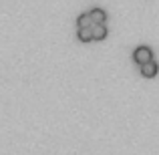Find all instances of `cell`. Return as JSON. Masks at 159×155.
Here are the masks:
<instances>
[{
  "label": "cell",
  "instance_id": "1",
  "mask_svg": "<svg viewBox=\"0 0 159 155\" xmlns=\"http://www.w3.org/2000/svg\"><path fill=\"white\" fill-rule=\"evenodd\" d=\"M133 61L137 62V65H145V62H149V61H153V52H151V48L149 47H137L135 48V52H133Z\"/></svg>",
  "mask_w": 159,
  "mask_h": 155
},
{
  "label": "cell",
  "instance_id": "2",
  "mask_svg": "<svg viewBox=\"0 0 159 155\" xmlns=\"http://www.w3.org/2000/svg\"><path fill=\"white\" fill-rule=\"evenodd\" d=\"M157 73H159V65L155 61H149V62H145V65H141V75H143L145 79H153Z\"/></svg>",
  "mask_w": 159,
  "mask_h": 155
},
{
  "label": "cell",
  "instance_id": "3",
  "mask_svg": "<svg viewBox=\"0 0 159 155\" xmlns=\"http://www.w3.org/2000/svg\"><path fill=\"white\" fill-rule=\"evenodd\" d=\"M93 40H105L107 39V26L105 22H93Z\"/></svg>",
  "mask_w": 159,
  "mask_h": 155
},
{
  "label": "cell",
  "instance_id": "4",
  "mask_svg": "<svg viewBox=\"0 0 159 155\" xmlns=\"http://www.w3.org/2000/svg\"><path fill=\"white\" fill-rule=\"evenodd\" d=\"M77 39L81 40V43H91L93 40V28L91 26H83L77 30Z\"/></svg>",
  "mask_w": 159,
  "mask_h": 155
},
{
  "label": "cell",
  "instance_id": "5",
  "mask_svg": "<svg viewBox=\"0 0 159 155\" xmlns=\"http://www.w3.org/2000/svg\"><path fill=\"white\" fill-rule=\"evenodd\" d=\"M89 14H91V18H93V22H105L107 20V12L101 10V8H93Z\"/></svg>",
  "mask_w": 159,
  "mask_h": 155
},
{
  "label": "cell",
  "instance_id": "6",
  "mask_svg": "<svg viewBox=\"0 0 159 155\" xmlns=\"http://www.w3.org/2000/svg\"><path fill=\"white\" fill-rule=\"evenodd\" d=\"M77 24H79V28H83V26H93V18H91L89 12H87V14L83 12V14L77 18Z\"/></svg>",
  "mask_w": 159,
  "mask_h": 155
}]
</instances>
